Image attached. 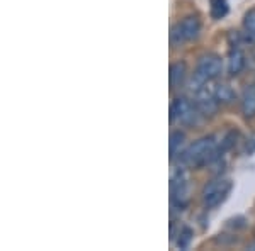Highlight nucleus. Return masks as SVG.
Wrapping results in <instances>:
<instances>
[{"mask_svg":"<svg viewBox=\"0 0 255 251\" xmlns=\"http://www.w3.org/2000/svg\"><path fill=\"white\" fill-rule=\"evenodd\" d=\"M240 107H242V114L247 119L255 117V85L245 87L240 98Z\"/></svg>","mask_w":255,"mask_h":251,"instance_id":"obj_9","label":"nucleus"},{"mask_svg":"<svg viewBox=\"0 0 255 251\" xmlns=\"http://www.w3.org/2000/svg\"><path fill=\"white\" fill-rule=\"evenodd\" d=\"M226 14H228V0H211L213 19H223Z\"/></svg>","mask_w":255,"mask_h":251,"instance_id":"obj_14","label":"nucleus"},{"mask_svg":"<svg viewBox=\"0 0 255 251\" xmlns=\"http://www.w3.org/2000/svg\"><path fill=\"white\" fill-rule=\"evenodd\" d=\"M201 32V20L197 15H187L180 20L179 24H175L172 29V43L180 44L186 41H192L199 36Z\"/></svg>","mask_w":255,"mask_h":251,"instance_id":"obj_4","label":"nucleus"},{"mask_svg":"<svg viewBox=\"0 0 255 251\" xmlns=\"http://www.w3.org/2000/svg\"><path fill=\"white\" fill-rule=\"evenodd\" d=\"M187 75V67L184 61H177V63L170 65V73H168V78H170V88H177L179 85L184 84Z\"/></svg>","mask_w":255,"mask_h":251,"instance_id":"obj_10","label":"nucleus"},{"mask_svg":"<svg viewBox=\"0 0 255 251\" xmlns=\"http://www.w3.org/2000/svg\"><path fill=\"white\" fill-rule=\"evenodd\" d=\"M244 31L247 38L255 41V9H250L244 17Z\"/></svg>","mask_w":255,"mask_h":251,"instance_id":"obj_13","label":"nucleus"},{"mask_svg":"<svg viewBox=\"0 0 255 251\" xmlns=\"http://www.w3.org/2000/svg\"><path fill=\"white\" fill-rule=\"evenodd\" d=\"M201 112L197 110L196 104L192 105L186 97H175L170 105V121L179 119L184 124H196Z\"/></svg>","mask_w":255,"mask_h":251,"instance_id":"obj_5","label":"nucleus"},{"mask_svg":"<svg viewBox=\"0 0 255 251\" xmlns=\"http://www.w3.org/2000/svg\"><path fill=\"white\" fill-rule=\"evenodd\" d=\"M230 53H228V73L232 77H237L238 73L245 67V55L242 51L240 44H230Z\"/></svg>","mask_w":255,"mask_h":251,"instance_id":"obj_8","label":"nucleus"},{"mask_svg":"<svg viewBox=\"0 0 255 251\" xmlns=\"http://www.w3.org/2000/svg\"><path fill=\"white\" fill-rule=\"evenodd\" d=\"M221 72H223V60H221V56H218L216 53H206V55H203L197 60L194 77L201 85H204L208 82L220 78Z\"/></svg>","mask_w":255,"mask_h":251,"instance_id":"obj_2","label":"nucleus"},{"mask_svg":"<svg viewBox=\"0 0 255 251\" xmlns=\"http://www.w3.org/2000/svg\"><path fill=\"white\" fill-rule=\"evenodd\" d=\"M172 192V204L179 209H184L189 204V187H187V175L182 168H177L175 173L172 175L170 183Z\"/></svg>","mask_w":255,"mask_h":251,"instance_id":"obj_6","label":"nucleus"},{"mask_svg":"<svg viewBox=\"0 0 255 251\" xmlns=\"http://www.w3.org/2000/svg\"><path fill=\"white\" fill-rule=\"evenodd\" d=\"M191 240H192V231L189 228H184L182 233H180L179 241H177V246H179V248H182V250H186L189 246V243H191Z\"/></svg>","mask_w":255,"mask_h":251,"instance_id":"obj_15","label":"nucleus"},{"mask_svg":"<svg viewBox=\"0 0 255 251\" xmlns=\"http://www.w3.org/2000/svg\"><path fill=\"white\" fill-rule=\"evenodd\" d=\"M215 95L218 98V102L220 104H232L233 100H237V93H235V90H233L230 85H226V84H220V85H216L215 88Z\"/></svg>","mask_w":255,"mask_h":251,"instance_id":"obj_11","label":"nucleus"},{"mask_svg":"<svg viewBox=\"0 0 255 251\" xmlns=\"http://www.w3.org/2000/svg\"><path fill=\"white\" fill-rule=\"evenodd\" d=\"M184 141H186V134L182 131H174L170 134V143H168V148H170V158H175L177 153H180V148L184 146Z\"/></svg>","mask_w":255,"mask_h":251,"instance_id":"obj_12","label":"nucleus"},{"mask_svg":"<svg viewBox=\"0 0 255 251\" xmlns=\"http://www.w3.org/2000/svg\"><path fill=\"white\" fill-rule=\"evenodd\" d=\"M194 104L197 107V110L201 112V116H213V114H216L220 102H218V98L215 95V90L208 87H201L196 92Z\"/></svg>","mask_w":255,"mask_h":251,"instance_id":"obj_7","label":"nucleus"},{"mask_svg":"<svg viewBox=\"0 0 255 251\" xmlns=\"http://www.w3.org/2000/svg\"><path fill=\"white\" fill-rule=\"evenodd\" d=\"M233 188L232 180L228 178H216L204 185L203 188V204L206 209H215L220 204H223L226 197L230 195Z\"/></svg>","mask_w":255,"mask_h":251,"instance_id":"obj_3","label":"nucleus"},{"mask_svg":"<svg viewBox=\"0 0 255 251\" xmlns=\"http://www.w3.org/2000/svg\"><path fill=\"white\" fill-rule=\"evenodd\" d=\"M221 158V150L216 145L215 136H204L192 143L187 150L180 153V163L184 167L201 168L211 165L213 162Z\"/></svg>","mask_w":255,"mask_h":251,"instance_id":"obj_1","label":"nucleus"}]
</instances>
